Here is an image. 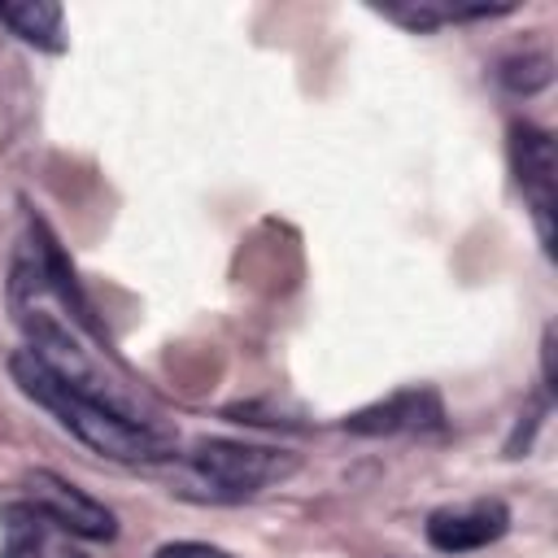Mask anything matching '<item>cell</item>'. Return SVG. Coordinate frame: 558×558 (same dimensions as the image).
<instances>
[{"mask_svg":"<svg viewBox=\"0 0 558 558\" xmlns=\"http://www.w3.org/2000/svg\"><path fill=\"white\" fill-rule=\"evenodd\" d=\"M9 375L35 405H44L74 440H83L100 458H113V462H161V458L174 453V440H170V432L161 423H140V418H131V414H122V410L70 388L31 349L9 353Z\"/></svg>","mask_w":558,"mask_h":558,"instance_id":"6da1fadb","label":"cell"},{"mask_svg":"<svg viewBox=\"0 0 558 558\" xmlns=\"http://www.w3.org/2000/svg\"><path fill=\"white\" fill-rule=\"evenodd\" d=\"M187 466L214 501H240V497H253V493H262L266 484L283 480V475H292L296 458L288 449L214 436V440H196L187 449Z\"/></svg>","mask_w":558,"mask_h":558,"instance_id":"7a4b0ae2","label":"cell"},{"mask_svg":"<svg viewBox=\"0 0 558 558\" xmlns=\"http://www.w3.org/2000/svg\"><path fill=\"white\" fill-rule=\"evenodd\" d=\"M510 161L514 179L523 187V201L532 209L536 235L545 253H554V183H558V161H554V140L536 122H514L510 126Z\"/></svg>","mask_w":558,"mask_h":558,"instance_id":"3957f363","label":"cell"},{"mask_svg":"<svg viewBox=\"0 0 558 558\" xmlns=\"http://www.w3.org/2000/svg\"><path fill=\"white\" fill-rule=\"evenodd\" d=\"M31 488H35V506L48 514L52 527L83 536V541H113L118 536V519L109 506H100L96 497H87L78 484L61 480L57 471H31Z\"/></svg>","mask_w":558,"mask_h":558,"instance_id":"277c9868","label":"cell"},{"mask_svg":"<svg viewBox=\"0 0 558 558\" xmlns=\"http://www.w3.org/2000/svg\"><path fill=\"white\" fill-rule=\"evenodd\" d=\"M427 545L440 554H471L510 532V510L497 497H475L462 506H440L427 514Z\"/></svg>","mask_w":558,"mask_h":558,"instance_id":"5b68a950","label":"cell"},{"mask_svg":"<svg viewBox=\"0 0 558 558\" xmlns=\"http://www.w3.org/2000/svg\"><path fill=\"white\" fill-rule=\"evenodd\" d=\"M440 427H445V405L436 388H401L344 418V432L353 436H397V432H440Z\"/></svg>","mask_w":558,"mask_h":558,"instance_id":"8992f818","label":"cell"},{"mask_svg":"<svg viewBox=\"0 0 558 558\" xmlns=\"http://www.w3.org/2000/svg\"><path fill=\"white\" fill-rule=\"evenodd\" d=\"M384 17L401 22L405 31H436L449 22H471V17H501L510 13V4H440V0H410V4H375Z\"/></svg>","mask_w":558,"mask_h":558,"instance_id":"52a82bcc","label":"cell"},{"mask_svg":"<svg viewBox=\"0 0 558 558\" xmlns=\"http://www.w3.org/2000/svg\"><path fill=\"white\" fill-rule=\"evenodd\" d=\"M48 527L52 523L35 501L0 506V558H44Z\"/></svg>","mask_w":558,"mask_h":558,"instance_id":"ba28073f","label":"cell"},{"mask_svg":"<svg viewBox=\"0 0 558 558\" xmlns=\"http://www.w3.org/2000/svg\"><path fill=\"white\" fill-rule=\"evenodd\" d=\"M0 22H4L17 39H26V44H35V48H44V52H57V48H61V4H52V0L0 4Z\"/></svg>","mask_w":558,"mask_h":558,"instance_id":"9c48e42d","label":"cell"},{"mask_svg":"<svg viewBox=\"0 0 558 558\" xmlns=\"http://www.w3.org/2000/svg\"><path fill=\"white\" fill-rule=\"evenodd\" d=\"M497 78H501L506 92H514V96H532V92L549 87V78H554V61H549V52L506 57L501 70H497Z\"/></svg>","mask_w":558,"mask_h":558,"instance_id":"30bf717a","label":"cell"},{"mask_svg":"<svg viewBox=\"0 0 558 558\" xmlns=\"http://www.w3.org/2000/svg\"><path fill=\"white\" fill-rule=\"evenodd\" d=\"M153 558H231V554L218 549V545H205V541H170Z\"/></svg>","mask_w":558,"mask_h":558,"instance_id":"8fae6325","label":"cell"}]
</instances>
